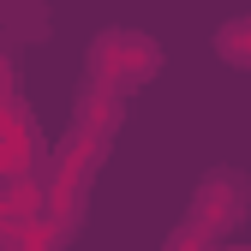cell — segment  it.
Instances as JSON below:
<instances>
[{"instance_id": "cell-1", "label": "cell", "mask_w": 251, "mask_h": 251, "mask_svg": "<svg viewBox=\"0 0 251 251\" xmlns=\"http://www.w3.org/2000/svg\"><path fill=\"white\" fill-rule=\"evenodd\" d=\"M162 72V48H155L144 30H102L96 42H90V78L108 84V90H138Z\"/></svg>"}, {"instance_id": "cell-2", "label": "cell", "mask_w": 251, "mask_h": 251, "mask_svg": "<svg viewBox=\"0 0 251 251\" xmlns=\"http://www.w3.org/2000/svg\"><path fill=\"white\" fill-rule=\"evenodd\" d=\"M245 209H251V185L245 174H203V185L192 192V209H185V227L203 233V239H227L239 222H245Z\"/></svg>"}, {"instance_id": "cell-4", "label": "cell", "mask_w": 251, "mask_h": 251, "mask_svg": "<svg viewBox=\"0 0 251 251\" xmlns=\"http://www.w3.org/2000/svg\"><path fill=\"white\" fill-rule=\"evenodd\" d=\"M215 54H222L227 66L251 72V18H233V24H222V30H215Z\"/></svg>"}, {"instance_id": "cell-3", "label": "cell", "mask_w": 251, "mask_h": 251, "mask_svg": "<svg viewBox=\"0 0 251 251\" xmlns=\"http://www.w3.org/2000/svg\"><path fill=\"white\" fill-rule=\"evenodd\" d=\"M0 36L6 42H42L48 36V6L42 0H0Z\"/></svg>"}, {"instance_id": "cell-5", "label": "cell", "mask_w": 251, "mask_h": 251, "mask_svg": "<svg viewBox=\"0 0 251 251\" xmlns=\"http://www.w3.org/2000/svg\"><path fill=\"white\" fill-rule=\"evenodd\" d=\"M162 251H215V239H203V233H192V227L179 222V227L168 233V245H162Z\"/></svg>"}]
</instances>
